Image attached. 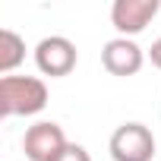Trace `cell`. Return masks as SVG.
Instances as JSON below:
<instances>
[{
  "label": "cell",
  "instance_id": "obj_7",
  "mask_svg": "<svg viewBox=\"0 0 161 161\" xmlns=\"http://www.w3.org/2000/svg\"><path fill=\"white\" fill-rule=\"evenodd\" d=\"M25 60V38L13 29H0V73L13 76V69Z\"/></svg>",
  "mask_w": 161,
  "mask_h": 161
},
{
  "label": "cell",
  "instance_id": "obj_5",
  "mask_svg": "<svg viewBox=\"0 0 161 161\" xmlns=\"http://www.w3.org/2000/svg\"><path fill=\"white\" fill-rule=\"evenodd\" d=\"M161 10V0H114L111 7V25L120 38H133L152 25V19Z\"/></svg>",
  "mask_w": 161,
  "mask_h": 161
},
{
  "label": "cell",
  "instance_id": "obj_4",
  "mask_svg": "<svg viewBox=\"0 0 161 161\" xmlns=\"http://www.w3.org/2000/svg\"><path fill=\"white\" fill-rule=\"evenodd\" d=\"M66 145H69V139L63 136L60 123H54V120H38L22 136V152L29 161H57Z\"/></svg>",
  "mask_w": 161,
  "mask_h": 161
},
{
  "label": "cell",
  "instance_id": "obj_2",
  "mask_svg": "<svg viewBox=\"0 0 161 161\" xmlns=\"http://www.w3.org/2000/svg\"><path fill=\"white\" fill-rule=\"evenodd\" d=\"M108 152L114 161H152L155 158V136L145 123L130 120L111 133Z\"/></svg>",
  "mask_w": 161,
  "mask_h": 161
},
{
  "label": "cell",
  "instance_id": "obj_1",
  "mask_svg": "<svg viewBox=\"0 0 161 161\" xmlns=\"http://www.w3.org/2000/svg\"><path fill=\"white\" fill-rule=\"evenodd\" d=\"M47 108V86L38 76L0 79V117H32Z\"/></svg>",
  "mask_w": 161,
  "mask_h": 161
},
{
  "label": "cell",
  "instance_id": "obj_6",
  "mask_svg": "<svg viewBox=\"0 0 161 161\" xmlns=\"http://www.w3.org/2000/svg\"><path fill=\"white\" fill-rule=\"evenodd\" d=\"M145 63V51L133 41V38H111L104 47H101V66L111 73V76H136Z\"/></svg>",
  "mask_w": 161,
  "mask_h": 161
},
{
  "label": "cell",
  "instance_id": "obj_8",
  "mask_svg": "<svg viewBox=\"0 0 161 161\" xmlns=\"http://www.w3.org/2000/svg\"><path fill=\"white\" fill-rule=\"evenodd\" d=\"M57 161H92V155H89V148H86V145L69 142V145L60 152V158H57Z\"/></svg>",
  "mask_w": 161,
  "mask_h": 161
},
{
  "label": "cell",
  "instance_id": "obj_3",
  "mask_svg": "<svg viewBox=\"0 0 161 161\" xmlns=\"http://www.w3.org/2000/svg\"><path fill=\"white\" fill-rule=\"evenodd\" d=\"M76 44L66 38V35H47L35 44V66L41 76H51V79H60V76H69L76 69Z\"/></svg>",
  "mask_w": 161,
  "mask_h": 161
},
{
  "label": "cell",
  "instance_id": "obj_9",
  "mask_svg": "<svg viewBox=\"0 0 161 161\" xmlns=\"http://www.w3.org/2000/svg\"><path fill=\"white\" fill-rule=\"evenodd\" d=\"M148 60H152V66H158V69H161V38H155V41H152V47H148Z\"/></svg>",
  "mask_w": 161,
  "mask_h": 161
}]
</instances>
